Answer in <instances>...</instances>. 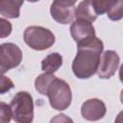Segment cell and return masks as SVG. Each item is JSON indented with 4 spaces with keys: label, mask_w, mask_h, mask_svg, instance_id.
I'll use <instances>...</instances> for the list:
<instances>
[{
    "label": "cell",
    "mask_w": 123,
    "mask_h": 123,
    "mask_svg": "<svg viewBox=\"0 0 123 123\" xmlns=\"http://www.w3.org/2000/svg\"><path fill=\"white\" fill-rule=\"evenodd\" d=\"M103 48V42L96 37L78 44V52L72 62V70L77 78L87 79L97 72Z\"/></svg>",
    "instance_id": "1"
},
{
    "label": "cell",
    "mask_w": 123,
    "mask_h": 123,
    "mask_svg": "<svg viewBox=\"0 0 123 123\" xmlns=\"http://www.w3.org/2000/svg\"><path fill=\"white\" fill-rule=\"evenodd\" d=\"M12 118L19 123H30L34 118V103L31 94L26 91L17 92L11 101Z\"/></svg>",
    "instance_id": "2"
},
{
    "label": "cell",
    "mask_w": 123,
    "mask_h": 123,
    "mask_svg": "<svg viewBox=\"0 0 123 123\" xmlns=\"http://www.w3.org/2000/svg\"><path fill=\"white\" fill-rule=\"evenodd\" d=\"M47 96L52 108L58 111H63L71 104L72 94L70 86L65 81L59 78H55L51 83Z\"/></svg>",
    "instance_id": "3"
},
{
    "label": "cell",
    "mask_w": 123,
    "mask_h": 123,
    "mask_svg": "<svg viewBox=\"0 0 123 123\" xmlns=\"http://www.w3.org/2000/svg\"><path fill=\"white\" fill-rule=\"evenodd\" d=\"M24 41L35 50H45L50 48L55 42L54 34L41 26H30L24 31Z\"/></svg>",
    "instance_id": "4"
},
{
    "label": "cell",
    "mask_w": 123,
    "mask_h": 123,
    "mask_svg": "<svg viewBox=\"0 0 123 123\" xmlns=\"http://www.w3.org/2000/svg\"><path fill=\"white\" fill-rule=\"evenodd\" d=\"M22 60L20 48L12 42L3 43L0 46V71L4 74L6 71L19 65Z\"/></svg>",
    "instance_id": "5"
},
{
    "label": "cell",
    "mask_w": 123,
    "mask_h": 123,
    "mask_svg": "<svg viewBox=\"0 0 123 123\" xmlns=\"http://www.w3.org/2000/svg\"><path fill=\"white\" fill-rule=\"evenodd\" d=\"M119 65V56L115 51L107 50L100 58L97 68V74L101 79H110L112 77Z\"/></svg>",
    "instance_id": "6"
},
{
    "label": "cell",
    "mask_w": 123,
    "mask_h": 123,
    "mask_svg": "<svg viewBox=\"0 0 123 123\" xmlns=\"http://www.w3.org/2000/svg\"><path fill=\"white\" fill-rule=\"evenodd\" d=\"M91 23L92 22L84 19H76L72 23L70 27V34L77 44H81L95 37V30Z\"/></svg>",
    "instance_id": "7"
},
{
    "label": "cell",
    "mask_w": 123,
    "mask_h": 123,
    "mask_svg": "<svg viewBox=\"0 0 123 123\" xmlns=\"http://www.w3.org/2000/svg\"><path fill=\"white\" fill-rule=\"evenodd\" d=\"M106 111V106L101 100L88 99L82 105L81 113L85 119L89 121H96L104 117Z\"/></svg>",
    "instance_id": "8"
},
{
    "label": "cell",
    "mask_w": 123,
    "mask_h": 123,
    "mask_svg": "<svg viewBox=\"0 0 123 123\" xmlns=\"http://www.w3.org/2000/svg\"><path fill=\"white\" fill-rule=\"evenodd\" d=\"M50 12L52 17L61 24H68L76 17L75 6H62L53 2Z\"/></svg>",
    "instance_id": "9"
},
{
    "label": "cell",
    "mask_w": 123,
    "mask_h": 123,
    "mask_svg": "<svg viewBox=\"0 0 123 123\" xmlns=\"http://www.w3.org/2000/svg\"><path fill=\"white\" fill-rule=\"evenodd\" d=\"M98 16L93 5V0H84L76 8V19L93 22Z\"/></svg>",
    "instance_id": "10"
},
{
    "label": "cell",
    "mask_w": 123,
    "mask_h": 123,
    "mask_svg": "<svg viewBox=\"0 0 123 123\" xmlns=\"http://www.w3.org/2000/svg\"><path fill=\"white\" fill-rule=\"evenodd\" d=\"M24 0H0V12L8 18H17Z\"/></svg>",
    "instance_id": "11"
},
{
    "label": "cell",
    "mask_w": 123,
    "mask_h": 123,
    "mask_svg": "<svg viewBox=\"0 0 123 123\" xmlns=\"http://www.w3.org/2000/svg\"><path fill=\"white\" fill-rule=\"evenodd\" d=\"M62 64V57L59 53H51L41 62V69L46 73H55Z\"/></svg>",
    "instance_id": "12"
},
{
    "label": "cell",
    "mask_w": 123,
    "mask_h": 123,
    "mask_svg": "<svg viewBox=\"0 0 123 123\" xmlns=\"http://www.w3.org/2000/svg\"><path fill=\"white\" fill-rule=\"evenodd\" d=\"M56 77L51 74V73H43L41 75H39L38 77H37L36 81H35V86L36 89L42 95H47L48 92V88L51 85V83L53 82V80Z\"/></svg>",
    "instance_id": "13"
},
{
    "label": "cell",
    "mask_w": 123,
    "mask_h": 123,
    "mask_svg": "<svg viewBox=\"0 0 123 123\" xmlns=\"http://www.w3.org/2000/svg\"><path fill=\"white\" fill-rule=\"evenodd\" d=\"M107 15L113 21L121 19L123 17V0H116L111 8L107 12Z\"/></svg>",
    "instance_id": "14"
},
{
    "label": "cell",
    "mask_w": 123,
    "mask_h": 123,
    "mask_svg": "<svg viewBox=\"0 0 123 123\" xmlns=\"http://www.w3.org/2000/svg\"><path fill=\"white\" fill-rule=\"evenodd\" d=\"M116 0H93V5L98 14L107 12Z\"/></svg>",
    "instance_id": "15"
},
{
    "label": "cell",
    "mask_w": 123,
    "mask_h": 123,
    "mask_svg": "<svg viewBox=\"0 0 123 123\" xmlns=\"http://www.w3.org/2000/svg\"><path fill=\"white\" fill-rule=\"evenodd\" d=\"M0 122L1 123H7L11 120V117L12 116V111L11 109V106H8L6 103L1 102L0 104Z\"/></svg>",
    "instance_id": "16"
},
{
    "label": "cell",
    "mask_w": 123,
    "mask_h": 123,
    "mask_svg": "<svg viewBox=\"0 0 123 123\" xmlns=\"http://www.w3.org/2000/svg\"><path fill=\"white\" fill-rule=\"evenodd\" d=\"M0 30H1V34H0V37H8L10 34H11V31H12V25L11 23L4 19V18H1L0 19Z\"/></svg>",
    "instance_id": "17"
},
{
    "label": "cell",
    "mask_w": 123,
    "mask_h": 123,
    "mask_svg": "<svg viewBox=\"0 0 123 123\" xmlns=\"http://www.w3.org/2000/svg\"><path fill=\"white\" fill-rule=\"evenodd\" d=\"M0 87H1V93H5L7 90H9V89H11L12 87H13V84H12V82L9 78H7L6 76H4V75L2 74V76H1V86H0Z\"/></svg>",
    "instance_id": "18"
},
{
    "label": "cell",
    "mask_w": 123,
    "mask_h": 123,
    "mask_svg": "<svg viewBox=\"0 0 123 123\" xmlns=\"http://www.w3.org/2000/svg\"><path fill=\"white\" fill-rule=\"evenodd\" d=\"M77 0H54L55 3L62 6H74Z\"/></svg>",
    "instance_id": "19"
},
{
    "label": "cell",
    "mask_w": 123,
    "mask_h": 123,
    "mask_svg": "<svg viewBox=\"0 0 123 123\" xmlns=\"http://www.w3.org/2000/svg\"><path fill=\"white\" fill-rule=\"evenodd\" d=\"M115 122H116V123L123 122V111L118 113V115H117V117H116V119H115Z\"/></svg>",
    "instance_id": "20"
},
{
    "label": "cell",
    "mask_w": 123,
    "mask_h": 123,
    "mask_svg": "<svg viewBox=\"0 0 123 123\" xmlns=\"http://www.w3.org/2000/svg\"><path fill=\"white\" fill-rule=\"evenodd\" d=\"M119 78H120V81L123 83V64L121 65V67L119 69Z\"/></svg>",
    "instance_id": "21"
},
{
    "label": "cell",
    "mask_w": 123,
    "mask_h": 123,
    "mask_svg": "<svg viewBox=\"0 0 123 123\" xmlns=\"http://www.w3.org/2000/svg\"><path fill=\"white\" fill-rule=\"evenodd\" d=\"M120 101H121V103L123 104V89L121 90V93H120Z\"/></svg>",
    "instance_id": "22"
},
{
    "label": "cell",
    "mask_w": 123,
    "mask_h": 123,
    "mask_svg": "<svg viewBox=\"0 0 123 123\" xmlns=\"http://www.w3.org/2000/svg\"><path fill=\"white\" fill-rule=\"evenodd\" d=\"M27 1H29V2H37L38 0H27Z\"/></svg>",
    "instance_id": "23"
}]
</instances>
